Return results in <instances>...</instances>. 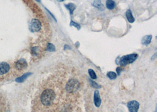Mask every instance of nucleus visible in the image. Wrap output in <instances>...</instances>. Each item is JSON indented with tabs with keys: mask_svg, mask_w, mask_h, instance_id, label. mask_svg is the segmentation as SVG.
<instances>
[{
	"mask_svg": "<svg viewBox=\"0 0 157 112\" xmlns=\"http://www.w3.org/2000/svg\"><path fill=\"white\" fill-rule=\"evenodd\" d=\"M55 97V92L51 89H46L41 96V103L45 106H50L52 104Z\"/></svg>",
	"mask_w": 157,
	"mask_h": 112,
	"instance_id": "nucleus-1",
	"label": "nucleus"
},
{
	"mask_svg": "<svg viewBox=\"0 0 157 112\" xmlns=\"http://www.w3.org/2000/svg\"><path fill=\"white\" fill-rule=\"evenodd\" d=\"M138 57L137 54H131L127 55H124L119 60L118 64L121 66H125L128 64L133 63Z\"/></svg>",
	"mask_w": 157,
	"mask_h": 112,
	"instance_id": "nucleus-2",
	"label": "nucleus"
},
{
	"mask_svg": "<svg viewBox=\"0 0 157 112\" xmlns=\"http://www.w3.org/2000/svg\"><path fill=\"white\" fill-rule=\"evenodd\" d=\"M80 84L76 79H70L66 84V90L69 93H72L77 92L80 88Z\"/></svg>",
	"mask_w": 157,
	"mask_h": 112,
	"instance_id": "nucleus-3",
	"label": "nucleus"
},
{
	"mask_svg": "<svg viewBox=\"0 0 157 112\" xmlns=\"http://www.w3.org/2000/svg\"><path fill=\"white\" fill-rule=\"evenodd\" d=\"M42 25L40 20L37 19L31 20L30 23V29L32 32L40 31Z\"/></svg>",
	"mask_w": 157,
	"mask_h": 112,
	"instance_id": "nucleus-4",
	"label": "nucleus"
},
{
	"mask_svg": "<svg viewBox=\"0 0 157 112\" xmlns=\"http://www.w3.org/2000/svg\"><path fill=\"white\" fill-rule=\"evenodd\" d=\"M139 107V104L135 100H132L128 103V108L130 112H137Z\"/></svg>",
	"mask_w": 157,
	"mask_h": 112,
	"instance_id": "nucleus-5",
	"label": "nucleus"
},
{
	"mask_svg": "<svg viewBox=\"0 0 157 112\" xmlns=\"http://www.w3.org/2000/svg\"><path fill=\"white\" fill-rule=\"evenodd\" d=\"M27 63L25 59H20L18 60L15 63V67L16 69L18 70H22L27 68Z\"/></svg>",
	"mask_w": 157,
	"mask_h": 112,
	"instance_id": "nucleus-6",
	"label": "nucleus"
},
{
	"mask_svg": "<svg viewBox=\"0 0 157 112\" xmlns=\"http://www.w3.org/2000/svg\"><path fill=\"white\" fill-rule=\"evenodd\" d=\"M10 69L9 65L6 62L0 63V75H3L7 73Z\"/></svg>",
	"mask_w": 157,
	"mask_h": 112,
	"instance_id": "nucleus-7",
	"label": "nucleus"
},
{
	"mask_svg": "<svg viewBox=\"0 0 157 112\" xmlns=\"http://www.w3.org/2000/svg\"><path fill=\"white\" fill-rule=\"evenodd\" d=\"M94 104L96 107H99L101 104V99L100 96V92L98 90H95L94 92Z\"/></svg>",
	"mask_w": 157,
	"mask_h": 112,
	"instance_id": "nucleus-8",
	"label": "nucleus"
},
{
	"mask_svg": "<svg viewBox=\"0 0 157 112\" xmlns=\"http://www.w3.org/2000/svg\"><path fill=\"white\" fill-rule=\"evenodd\" d=\"M92 5L94 7L99 9H104V5H102L101 0H93V1L92 2Z\"/></svg>",
	"mask_w": 157,
	"mask_h": 112,
	"instance_id": "nucleus-9",
	"label": "nucleus"
},
{
	"mask_svg": "<svg viewBox=\"0 0 157 112\" xmlns=\"http://www.w3.org/2000/svg\"><path fill=\"white\" fill-rule=\"evenodd\" d=\"M65 8L69 11V13L71 15H72L74 13V11L76 9V5L73 3H68L65 5Z\"/></svg>",
	"mask_w": 157,
	"mask_h": 112,
	"instance_id": "nucleus-10",
	"label": "nucleus"
},
{
	"mask_svg": "<svg viewBox=\"0 0 157 112\" xmlns=\"http://www.w3.org/2000/svg\"><path fill=\"white\" fill-rule=\"evenodd\" d=\"M126 17L127 18V20L130 23H133V22L135 21V18L132 16V12L130 9H128L126 12Z\"/></svg>",
	"mask_w": 157,
	"mask_h": 112,
	"instance_id": "nucleus-11",
	"label": "nucleus"
},
{
	"mask_svg": "<svg viewBox=\"0 0 157 112\" xmlns=\"http://www.w3.org/2000/svg\"><path fill=\"white\" fill-rule=\"evenodd\" d=\"M152 40V36L151 35H147L144 36L142 39V44L144 45H148L151 42Z\"/></svg>",
	"mask_w": 157,
	"mask_h": 112,
	"instance_id": "nucleus-12",
	"label": "nucleus"
},
{
	"mask_svg": "<svg viewBox=\"0 0 157 112\" xmlns=\"http://www.w3.org/2000/svg\"><path fill=\"white\" fill-rule=\"evenodd\" d=\"M106 7L108 9H113L115 7V3L113 0H107Z\"/></svg>",
	"mask_w": 157,
	"mask_h": 112,
	"instance_id": "nucleus-13",
	"label": "nucleus"
},
{
	"mask_svg": "<svg viewBox=\"0 0 157 112\" xmlns=\"http://www.w3.org/2000/svg\"><path fill=\"white\" fill-rule=\"evenodd\" d=\"M31 74V73H27L24 74L22 76L17 78V79H16V82H18V83H22L24 80H25L26 79V78H27V77H29Z\"/></svg>",
	"mask_w": 157,
	"mask_h": 112,
	"instance_id": "nucleus-14",
	"label": "nucleus"
},
{
	"mask_svg": "<svg viewBox=\"0 0 157 112\" xmlns=\"http://www.w3.org/2000/svg\"><path fill=\"white\" fill-rule=\"evenodd\" d=\"M107 76L108 77L110 78V80H114L117 78V75L115 72H110L107 73Z\"/></svg>",
	"mask_w": 157,
	"mask_h": 112,
	"instance_id": "nucleus-15",
	"label": "nucleus"
},
{
	"mask_svg": "<svg viewBox=\"0 0 157 112\" xmlns=\"http://www.w3.org/2000/svg\"><path fill=\"white\" fill-rule=\"evenodd\" d=\"M46 50L49 51L51 52H53L55 51V47L54 46V45L51 43H48L47 44V47H46Z\"/></svg>",
	"mask_w": 157,
	"mask_h": 112,
	"instance_id": "nucleus-16",
	"label": "nucleus"
},
{
	"mask_svg": "<svg viewBox=\"0 0 157 112\" xmlns=\"http://www.w3.org/2000/svg\"><path fill=\"white\" fill-rule=\"evenodd\" d=\"M88 73H89V74H90L91 78H92V79H96V75L95 72L92 69H89L88 70Z\"/></svg>",
	"mask_w": 157,
	"mask_h": 112,
	"instance_id": "nucleus-17",
	"label": "nucleus"
},
{
	"mask_svg": "<svg viewBox=\"0 0 157 112\" xmlns=\"http://www.w3.org/2000/svg\"><path fill=\"white\" fill-rule=\"evenodd\" d=\"M90 82L91 86L92 87H94V88H96V89L101 88V86H100V85H98L96 83H95V82H94V81L90 80Z\"/></svg>",
	"mask_w": 157,
	"mask_h": 112,
	"instance_id": "nucleus-18",
	"label": "nucleus"
},
{
	"mask_svg": "<svg viewBox=\"0 0 157 112\" xmlns=\"http://www.w3.org/2000/svg\"><path fill=\"white\" fill-rule=\"evenodd\" d=\"M70 26H74V27H75L76 28H77L78 30H80V29L81 28V26H80L79 24H78L77 22H75L73 21H71Z\"/></svg>",
	"mask_w": 157,
	"mask_h": 112,
	"instance_id": "nucleus-19",
	"label": "nucleus"
},
{
	"mask_svg": "<svg viewBox=\"0 0 157 112\" xmlns=\"http://www.w3.org/2000/svg\"><path fill=\"white\" fill-rule=\"evenodd\" d=\"M122 70H123V69L121 68V67H117V72L118 73V75H119V76L120 75L121 72H122Z\"/></svg>",
	"mask_w": 157,
	"mask_h": 112,
	"instance_id": "nucleus-20",
	"label": "nucleus"
},
{
	"mask_svg": "<svg viewBox=\"0 0 157 112\" xmlns=\"http://www.w3.org/2000/svg\"><path fill=\"white\" fill-rule=\"evenodd\" d=\"M57 1H59V2H63L64 0H57Z\"/></svg>",
	"mask_w": 157,
	"mask_h": 112,
	"instance_id": "nucleus-21",
	"label": "nucleus"
},
{
	"mask_svg": "<svg viewBox=\"0 0 157 112\" xmlns=\"http://www.w3.org/2000/svg\"><path fill=\"white\" fill-rule=\"evenodd\" d=\"M35 1H37L38 2V3H40V2H41V0H35Z\"/></svg>",
	"mask_w": 157,
	"mask_h": 112,
	"instance_id": "nucleus-22",
	"label": "nucleus"
}]
</instances>
